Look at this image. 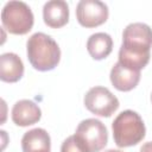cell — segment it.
Masks as SVG:
<instances>
[{"label":"cell","instance_id":"obj_8","mask_svg":"<svg viewBox=\"0 0 152 152\" xmlns=\"http://www.w3.org/2000/svg\"><path fill=\"white\" fill-rule=\"evenodd\" d=\"M12 121L19 127L31 126L42 118V110L38 104L31 100H20L12 108Z\"/></svg>","mask_w":152,"mask_h":152},{"label":"cell","instance_id":"obj_15","mask_svg":"<svg viewBox=\"0 0 152 152\" xmlns=\"http://www.w3.org/2000/svg\"><path fill=\"white\" fill-rule=\"evenodd\" d=\"M139 152H152V141H147V142L142 144Z\"/></svg>","mask_w":152,"mask_h":152},{"label":"cell","instance_id":"obj_16","mask_svg":"<svg viewBox=\"0 0 152 152\" xmlns=\"http://www.w3.org/2000/svg\"><path fill=\"white\" fill-rule=\"evenodd\" d=\"M104 152H121L119 150H108V151H104Z\"/></svg>","mask_w":152,"mask_h":152},{"label":"cell","instance_id":"obj_5","mask_svg":"<svg viewBox=\"0 0 152 152\" xmlns=\"http://www.w3.org/2000/svg\"><path fill=\"white\" fill-rule=\"evenodd\" d=\"M75 137L87 152H100L108 142L107 128L97 119L82 120L76 128Z\"/></svg>","mask_w":152,"mask_h":152},{"label":"cell","instance_id":"obj_1","mask_svg":"<svg viewBox=\"0 0 152 152\" xmlns=\"http://www.w3.org/2000/svg\"><path fill=\"white\" fill-rule=\"evenodd\" d=\"M152 48V28L144 23H132L122 32V44L119 50V63L140 71L150 62Z\"/></svg>","mask_w":152,"mask_h":152},{"label":"cell","instance_id":"obj_6","mask_svg":"<svg viewBox=\"0 0 152 152\" xmlns=\"http://www.w3.org/2000/svg\"><path fill=\"white\" fill-rule=\"evenodd\" d=\"M83 102L90 113L103 118H109L120 106L118 97L108 88L101 86L90 88L86 93Z\"/></svg>","mask_w":152,"mask_h":152},{"label":"cell","instance_id":"obj_14","mask_svg":"<svg viewBox=\"0 0 152 152\" xmlns=\"http://www.w3.org/2000/svg\"><path fill=\"white\" fill-rule=\"evenodd\" d=\"M61 152H87L84 147L81 145V142L77 140V138L74 135L68 137L61 146Z\"/></svg>","mask_w":152,"mask_h":152},{"label":"cell","instance_id":"obj_17","mask_svg":"<svg viewBox=\"0 0 152 152\" xmlns=\"http://www.w3.org/2000/svg\"><path fill=\"white\" fill-rule=\"evenodd\" d=\"M151 102H152V95H151Z\"/></svg>","mask_w":152,"mask_h":152},{"label":"cell","instance_id":"obj_7","mask_svg":"<svg viewBox=\"0 0 152 152\" xmlns=\"http://www.w3.org/2000/svg\"><path fill=\"white\" fill-rule=\"evenodd\" d=\"M108 15L107 5L99 0H81L76 6V19L81 26L87 28L104 24Z\"/></svg>","mask_w":152,"mask_h":152},{"label":"cell","instance_id":"obj_2","mask_svg":"<svg viewBox=\"0 0 152 152\" xmlns=\"http://www.w3.org/2000/svg\"><path fill=\"white\" fill-rule=\"evenodd\" d=\"M30 64L38 71L53 70L61 61V49L53 38L43 33H33L26 43Z\"/></svg>","mask_w":152,"mask_h":152},{"label":"cell","instance_id":"obj_13","mask_svg":"<svg viewBox=\"0 0 152 152\" xmlns=\"http://www.w3.org/2000/svg\"><path fill=\"white\" fill-rule=\"evenodd\" d=\"M87 50L93 59H104L113 50V39L108 33L104 32L94 33L87 40Z\"/></svg>","mask_w":152,"mask_h":152},{"label":"cell","instance_id":"obj_9","mask_svg":"<svg viewBox=\"0 0 152 152\" xmlns=\"http://www.w3.org/2000/svg\"><path fill=\"white\" fill-rule=\"evenodd\" d=\"M43 20L51 28H61L69 21V6L63 0H51L43 7Z\"/></svg>","mask_w":152,"mask_h":152},{"label":"cell","instance_id":"obj_12","mask_svg":"<svg viewBox=\"0 0 152 152\" xmlns=\"http://www.w3.org/2000/svg\"><path fill=\"white\" fill-rule=\"evenodd\" d=\"M23 152H50L51 139L44 128H33L21 138Z\"/></svg>","mask_w":152,"mask_h":152},{"label":"cell","instance_id":"obj_10","mask_svg":"<svg viewBox=\"0 0 152 152\" xmlns=\"http://www.w3.org/2000/svg\"><path fill=\"white\" fill-rule=\"evenodd\" d=\"M109 78L113 87L119 91H131L140 81V71L129 69L118 62L113 65Z\"/></svg>","mask_w":152,"mask_h":152},{"label":"cell","instance_id":"obj_3","mask_svg":"<svg viewBox=\"0 0 152 152\" xmlns=\"http://www.w3.org/2000/svg\"><path fill=\"white\" fill-rule=\"evenodd\" d=\"M113 139L118 147H131L139 144L146 135V127L141 116L131 109L122 110L112 124Z\"/></svg>","mask_w":152,"mask_h":152},{"label":"cell","instance_id":"obj_4","mask_svg":"<svg viewBox=\"0 0 152 152\" xmlns=\"http://www.w3.org/2000/svg\"><path fill=\"white\" fill-rule=\"evenodd\" d=\"M1 23L7 32L23 36L32 30L34 18L27 4L23 1H8L1 11Z\"/></svg>","mask_w":152,"mask_h":152},{"label":"cell","instance_id":"obj_11","mask_svg":"<svg viewBox=\"0 0 152 152\" xmlns=\"http://www.w3.org/2000/svg\"><path fill=\"white\" fill-rule=\"evenodd\" d=\"M24 75V64L20 57L13 52L0 56V80L7 83L18 82Z\"/></svg>","mask_w":152,"mask_h":152}]
</instances>
